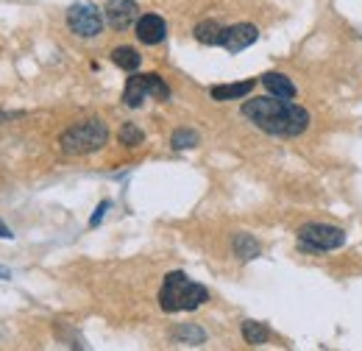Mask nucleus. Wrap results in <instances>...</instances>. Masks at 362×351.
<instances>
[{"label": "nucleus", "mask_w": 362, "mask_h": 351, "mask_svg": "<svg viewBox=\"0 0 362 351\" xmlns=\"http://www.w3.org/2000/svg\"><path fill=\"white\" fill-rule=\"evenodd\" d=\"M243 117H248L259 132L273 137H298L310 129V112L287 98H251L243 103Z\"/></svg>", "instance_id": "1"}, {"label": "nucleus", "mask_w": 362, "mask_h": 351, "mask_svg": "<svg viewBox=\"0 0 362 351\" xmlns=\"http://www.w3.org/2000/svg\"><path fill=\"white\" fill-rule=\"evenodd\" d=\"M209 301V290L198 282H192L184 270H173L165 276L159 287V307L165 312H192Z\"/></svg>", "instance_id": "2"}, {"label": "nucleus", "mask_w": 362, "mask_h": 351, "mask_svg": "<svg viewBox=\"0 0 362 351\" xmlns=\"http://www.w3.org/2000/svg\"><path fill=\"white\" fill-rule=\"evenodd\" d=\"M109 139V129L100 117H87L76 126H70L67 132L62 134V151L67 156H84V154H92V151H100Z\"/></svg>", "instance_id": "3"}, {"label": "nucleus", "mask_w": 362, "mask_h": 351, "mask_svg": "<svg viewBox=\"0 0 362 351\" xmlns=\"http://www.w3.org/2000/svg\"><path fill=\"white\" fill-rule=\"evenodd\" d=\"M298 246L310 254H326L346 246V231L332 223H307L298 229Z\"/></svg>", "instance_id": "4"}, {"label": "nucleus", "mask_w": 362, "mask_h": 351, "mask_svg": "<svg viewBox=\"0 0 362 351\" xmlns=\"http://www.w3.org/2000/svg\"><path fill=\"white\" fill-rule=\"evenodd\" d=\"M148 98H156V100H168L170 98V87L165 84V79L159 73H136L126 81L123 89V103L129 109H139Z\"/></svg>", "instance_id": "5"}, {"label": "nucleus", "mask_w": 362, "mask_h": 351, "mask_svg": "<svg viewBox=\"0 0 362 351\" xmlns=\"http://www.w3.org/2000/svg\"><path fill=\"white\" fill-rule=\"evenodd\" d=\"M67 25L76 37H84V40H92L103 31V14L98 6L92 3H73L67 8Z\"/></svg>", "instance_id": "6"}, {"label": "nucleus", "mask_w": 362, "mask_h": 351, "mask_svg": "<svg viewBox=\"0 0 362 351\" xmlns=\"http://www.w3.org/2000/svg\"><path fill=\"white\" fill-rule=\"evenodd\" d=\"M106 23L115 28V31H126L132 23H136L139 17V8H136L134 0H109L106 3Z\"/></svg>", "instance_id": "7"}, {"label": "nucleus", "mask_w": 362, "mask_h": 351, "mask_svg": "<svg viewBox=\"0 0 362 351\" xmlns=\"http://www.w3.org/2000/svg\"><path fill=\"white\" fill-rule=\"evenodd\" d=\"M257 40H259V28L251 25V23H240V25H228L226 31H223L221 47H226L228 53H240L248 45L257 42Z\"/></svg>", "instance_id": "8"}, {"label": "nucleus", "mask_w": 362, "mask_h": 351, "mask_svg": "<svg viewBox=\"0 0 362 351\" xmlns=\"http://www.w3.org/2000/svg\"><path fill=\"white\" fill-rule=\"evenodd\" d=\"M168 37V25L159 14H142L136 20V40L142 45H159Z\"/></svg>", "instance_id": "9"}, {"label": "nucleus", "mask_w": 362, "mask_h": 351, "mask_svg": "<svg viewBox=\"0 0 362 351\" xmlns=\"http://www.w3.org/2000/svg\"><path fill=\"white\" fill-rule=\"evenodd\" d=\"M262 87L268 89L271 95H276V98H287V100H293L296 98V84L284 76V73H276V70H271V73H265L262 76Z\"/></svg>", "instance_id": "10"}, {"label": "nucleus", "mask_w": 362, "mask_h": 351, "mask_svg": "<svg viewBox=\"0 0 362 351\" xmlns=\"http://www.w3.org/2000/svg\"><path fill=\"white\" fill-rule=\"evenodd\" d=\"M257 87V81H237V84H218V87L209 89V95L215 100H237V98H248Z\"/></svg>", "instance_id": "11"}, {"label": "nucleus", "mask_w": 362, "mask_h": 351, "mask_svg": "<svg viewBox=\"0 0 362 351\" xmlns=\"http://www.w3.org/2000/svg\"><path fill=\"white\" fill-rule=\"evenodd\" d=\"M112 62H115L120 70H126V73H136V70H139V64H142V56L136 53L134 47L120 45V47H115V50H112Z\"/></svg>", "instance_id": "12"}, {"label": "nucleus", "mask_w": 362, "mask_h": 351, "mask_svg": "<svg viewBox=\"0 0 362 351\" xmlns=\"http://www.w3.org/2000/svg\"><path fill=\"white\" fill-rule=\"evenodd\" d=\"M223 25L221 23H215V20H204V23H198L195 25V40L201 45H221V40H223Z\"/></svg>", "instance_id": "13"}, {"label": "nucleus", "mask_w": 362, "mask_h": 351, "mask_svg": "<svg viewBox=\"0 0 362 351\" xmlns=\"http://www.w3.org/2000/svg\"><path fill=\"white\" fill-rule=\"evenodd\" d=\"M231 246H234V254H237L243 263L257 260V257H259V251H262V248H259V243H257L251 234H245V231H240V234L234 237V243H231Z\"/></svg>", "instance_id": "14"}, {"label": "nucleus", "mask_w": 362, "mask_h": 351, "mask_svg": "<svg viewBox=\"0 0 362 351\" xmlns=\"http://www.w3.org/2000/svg\"><path fill=\"white\" fill-rule=\"evenodd\" d=\"M268 338H271V332H268L265 323H259V321H243V340L248 346H262V343H268Z\"/></svg>", "instance_id": "15"}, {"label": "nucleus", "mask_w": 362, "mask_h": 351, "mask_svg": "<svg viewBox=\"0 0 362 351\" xmlns=\"http://www.w3.org/2000/svg\"><path fill=\"white\" fill-rule=\"evenodd\" d=\"M173 340L181 343V346H201L206 340V332L198 329V326H192V323H187V326H179L173 332Z\"/></svg>", "instance_id": "16"}, {"label": "nucleus", "mask_w": 362, "mask_h": 351, "mask_svg": "<svg viewBox=\"0 0 362 351\" xmlns=\"http://www.w3.org/2000/svg\"><path fill=\"white\" fill-rule=\"evenodd\" d=\"M170 145H173L176 151L195 148V145H198V134L192 132V129H179V132H173V137H170Z\"/></svg>", "instance_id": "17"}, {"label": "nucleus", "mask_w": 362, "mask_h": 351, "mask_svg": "<svg viewBox=\"0 0 362 351\" xmlns=\"http://www.w3.org/2000/svg\"><path fill=\"white\" fill-rule=\"evenodd\" d=\"M117 137H120V142H123V145H129V148H136V145H142V142H145V134L139 132L134 123H126Z\"/></svg>", "instance_id": "18"}, {"label": "nucleus", "mask_w": 362, "mask_h": 351, "mask_svg": "<svg viewBox=\"0 0 362 351\" xmlns=\"http://www.w3.org/2000/svg\"><path fill=\"white\" fill-rule=\"evenodd\" d=\"M106 209H109V201H103V204L98 207V212H95V215L90 218V226H98V223L103 220V215H106Z\"/></svg>", "instance_id": "19"}, {"label": "nucleus", "mask_w": 362, "mask_h": 351, "mask_svg": "<svg viewBox=\"0 0 362 351\" xmlns=\"http://www.w3.org/2000/svg\"><path fill=\"white\" fill-rule=\"evenodd\" d=\"M0 237H3V240H11V237H14V234H11V229H8L3 220H0Z\"/></svg>", "instance_id": "20"}]
</instances>
